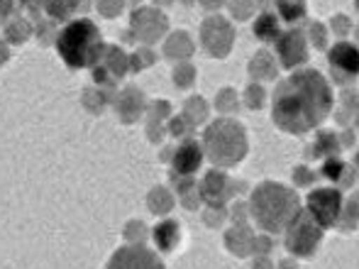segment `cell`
I'll return each instance as SVG.
<instances>
[{
	"mask_svg": "<svg viewBox=\"0 0 359 269\" xmlns=\"http://www.w3.org/2000/svg\"><path fill=\"white\" fill-rule=\"evenodd\" d=\"M335 96L327 79L316 69H301L279 81L271 100V120L288 135L316 130L330 115Z\"/></svg>",
	"mask_w": 359,
	"mask_h": 269,
	"instance_id": "obj_1",
	"label": "cell"
},
{
	"mask_svg": "<svg viewBox=\"0 0 359 269\" xmlns=\"http://www.w3.org/2000/svg\"><path fill=\"white\" fill-rule=\"evenodd\" d=\"M57 52L69 69H93L105 54L98 27L90 20H74L57 34Z\"/></svg>",
	"mask_w": 359,
	"mask_h": 269,
	"instance_id": "obj_2",
	"label": "cell"
},
{
	"mask_svg": "<svg viewBox=\"0 0 359 269\" xmlns=\"http://www.w3.org/2000/svg\"><path fill=\"white\" fill-rule=\"evenodd\" d=\"M298 211H301L298 194H293L284 184L264 181L252 194V216L257 225L266 232H279L288 228Z\"/></svg>",
	"mask_w": 359,
	"mask_h": 269,
	"instance_id": "obj_3",
	"label": "cell"
},
{
	"mask_svg": "<svg viewBox=\"0 0 359 269\" xmlns=\"http://www.w3.org/2000/svg\"><path fill=\"white\" fill-rule=\"evenodd\" d=\"M205 155L213 164L220 166H235L237 162L245 159L247 155V135L237 120L220 118L208 125L203 135Z\"/></svg>",
	"mask_w": 359,
	"mask_h": 269,
	"instance_id": "obj_4",
	"label": "cell"
},
{
	"mask_svg": "<svg viewBox=\"0 0 359 269\" xmlns=\"http://www.w3.org/2000/svg\"><path fill=\"white\" fill-rule=\"evenodd\" d=\"M323 240V228L318 225L311 218V213L298 211L296 218L288 225V235H286V247L298 257H311L316 252V247Z\"/></svg>",
	"mask_w": 359,
	"mask_h": 269,
	"instance_id": "obj_5",
	"label": "cell"
},
{
	"mask_svg": "<svg viewBox=\"0 0 359 269\" xmlns=\"http://www.w3.org/2000/svg\"><path fill=\"white\" fill-rule=\"evenodd\" d=\"M306 208L311 213V218L318 223L320 228H332L337 225L342 216V194L337 189H313L308 194V201H306Z\"/></svg>",
	"mask_w": 359,
	"mask_h": 269,
	"instance_id": "obj_6",
	"label": "cell"
},
{
	"mask_svg": "<svg viewBox=\"0 0 359 269\" xmlns=\"http://www.w3.org/2000/svg\"><path fill=\"white\" fill-rule=\"evenodd\" d=\"M105 269H164L159 255L147 250L144 245H125L113 252Z\"/></svg>",
	"mask_w": 359,
	"mask_h": 269,
	"instance_id": "obj_7",
	"label": "cell"
},
{
	"mask_svg": "<svg viewBox=\"0 0 359 269\" xmlns=\"http://www.w3.org/2000/svg\"><path fill=\"white\" fill-rule=\"evenodd\" d=\"M203 44L213 57H225L232 47V27L227 20L210 18L203 22Z\"/></svg>",
	"mask_w": 359,
	"mask_h": 269,
	"instance_id": "obj_8",
	"label": "cell"
},
{
	"mask_svg": "<svg viewBox=\"0 0 359 269\" xmlns=\"http://www.w3.org/2000/svg\"><path fill=\"white\" fill-rule=\"evenodd\" d=\"M276 52H279V62L284 64L286 69H293L298 64H303L308 59V44L306 37L296 29H288L286 34H281L276 39Z\"/></svg>",
	"mask_w": 359,
	"mask_h": 269,
	"instance_id": "obj_9",
	"label": "cell"
},
{
	"mask_svg": "<svg viewBox=\"0 0 359 269\" xmlns=\"http://www.w3.org/2000/svg\"><path fill=\"white\" fill-rule=\"evenodd\" d=\"M330 67L335 74H340V79H357L359 76V49L350 42H337L327 54Z\"/></svg>",
	"mask_w": 359,
	"mask_h": 269,
	"instance_id": "obj_10",
	"label": "cell"
},
{
	"mask_svg": "<svg viewBox=\"0 0 359 269\" xmlns=\"http://www.w3.org/2000/svg\"><path fill=\"white\" fill-rule=\"evenodd\" d=\"M133 29L144 42H156L166 32V18L156 10H137L133 18Z\"/></svg>",
	"mask_w": 359,
	"mask_h": 269,
	"instance_id": "obj_11",
	"label": "cell"
},
{
	"mask_svg": "<svg viewBox=\"0 0 359 269\" xmlns=\"http://www.w3.org/2000/svg\"><path fill=\"white\" fill-rule=\"evenodd\" d=\"M203 155L205 152L201 150L198 142H194V140L181 142V147L174 152V159H171L174 162V171L181 176L196 174V171L201 169V164H203Z\"/></svg>",
	"mask_w": 359,
	"mask_h": 269,
	"instance_id": "obj_12",
	"label": "cell"
},
{
	"mask_svg": "<svg viewBox=\"0 0 359 269\" xmlns=\"http://www.w3.org/2000/svg\"><path fill=\"white\" fill-rule=\"evenodd\" d=\"M201 194L210 206H222V201L227 199V176L222 171H208L201 184Z\"/></svg>",
	"mask_w": 359,
	"mask_h": 269,
	"instance_id": "obj_13",
	"label": "cell"
},
{
	"mask_svg": "<svg viewBox=\"0 0 359 269\" xmlns=\"http://www.w3.org/2000/svg\"><path fill=\"white\" fill-rule=\"evenodd\" d=\"M181 240V228L176 221H161L154 228V242L161 252H171Z\"/></svg>",
	"mask_w": 359,
	"mask_h": 269,
	"instance_id": "obj_14",
	"label": "cell"
},
{
	"mask_svg": "<svg viewBox=\"0 0 359 269\" xmlns=\"http://www.w3.org/2000/svg\"><path fill=\"white\" fill-rule=\"evenodd\" d=\"M255 34L262 42H271V39L281 37V27H279V18L271 13H262L255 22Z\"/></svg>",
	"mask_w": 359,
	"mask_h": 269,
	"instance_id": "obj_15",
	"label": "cell"
},
{
	"mask_svg": "<svg viewBox=\"0 0 359 269\" xmlns=\"http://www.w3.org/2000/svg\"><path fill=\"white\" fill-rule=\"evenodd\" d=\"M276 10L286 22H296V20L306 18V0H276Z\"/></svg>",
	"mask_w": 359,
	"mask_h": 269,
	"instance_id": "obj_16",
	"label": "cell"
},
{
	"mask_svg": "<svg viewBox=\"0 0 359 269\" xmlns=\"http://www.w3.org/2000/svg\"><path fill=\"white\" fill-rule=\"evenodd\" d=\"M108 54H110V57H105L103 67H105V69H113V74H115V76H123V71L128 69V57H125V54L120 52L118 47H110V49H108Z\"/></svg>",
	"mask_w": 359,
	"mask_h": 269,
	"instance_id": "obj_17",
	"label": "cell"
},
{
	"mask_svg": "<svg viewBox=\"0 0 359 269\" xmlns=\"http://www.w3.org/2000/svg\"><path fill=\"white\" fill-rule=\"evenodd\" d=\"M252 74H259L262 79H274V64H271V57L266 52H259L257 54V59L252 62Z\"/></svg>",
	"mask_w": 359,
	"mask_h": 269,
	"instance_id": "obj_18",
	"label": "cell"
},
{
	"mask_svg": "<svg viewBox=\"0 0 359 269\" xmlns=\"http://www.w3.org/2000/svg\"><path fill=\"white\" fill-rule=\"evenodd\" d=\"M47 10L54 15V18L64 20V18H69V15H72L74 10H76V0H49Z\"/></svg>",
	"mask_w": 359,
	"mask_h": 269,
	"instance_id": "obj_19",
	"label": "cell"
},
{
	"mask_svg": "<svg viewBox=\"0 0 359 269\" xmlns=\"http://www.w3.org/2000/svg\"><path fill=\"white\" fill-rule=\"evenodd\" d=\"M335 147H337V140L332 137V133H320L318 135V142H316V157L332 155Z\"/></svg>",
	"mask_w": 359,
	"mask_h": 269,
	"instance_id": "obj_20",
	"label": "cell"
},
{
	"mask_svg": "<svg viewBox=\"0 0 359 269\" xmlns=\"http://www.w3.org/2000/svg\"><path fill=\"white\" fill-rule=\"evenodd\" d=\"M323 174H325L327 179H332V181L342 179V174H345V164H342L337 157H332V159H327L325 164H323Z\"/></svg>",
	"mask_w": 359,
	"mask_h": 269,
	"instance_id": "obj_21",
	"label": "cell"
},
{
	"mask_svg": "<svg viewBox=\"0 0 359 269\" xmlns=\"http://www.w3.org/2000/svg\"><path fill=\"white\" fill-rule=\"evenodd\" d=\"M250 96H252V98H250L252 108H257V105L264 103V91H262V88H250Z\"/></svg>",
	"mask_w": 359,
	"mask_h": 269,
	"instance_id": "obj_22",
	"label": "cell"
},
{
	"mask_svg": "<svg viewBox=\"0 0 359 269\" xmlns=\"http://www.w3.org/2000/svg\"><path fill=\"white\" fill-rule=\"evenodd\" d=\"M313 44H316V47H325V32H323V27H318V25H313Z\"/></svg>",
	"mask_w": 359,
	"mask_h": 269,
	"instance_id": "obj_23",
	"label": "cell"
},
{
	"mask_svg": "<svg viewBox=\"0 0 359 269\" xmlns=\"http://www.w3.org/2000/svg\"><path fill=\"white\" fill-rule=\"evenodd\" d=\"M220 3H222V0H201V5H203V8H210V10L217 8Z\"/></svg>",
	"mask_w": 359,
	"mask_h": 269,
	"instance_id": "obj_24",
	"label": "cell"
},
{
	"mask_svg": "<svg viewBox=\"0 0 359 269\" xmlns=\"http://www.w3.org/2000/svg\"><path fill=\"white\" fill-rule=\"evenodd\" d=\"M355 3H357V8H359V0H355Z\"/></svg>",
	"mask_w": 359,
	"mask_h": 269,
	"instance_id": "obj_25",
	"label": "cell"
}]
</instances>
